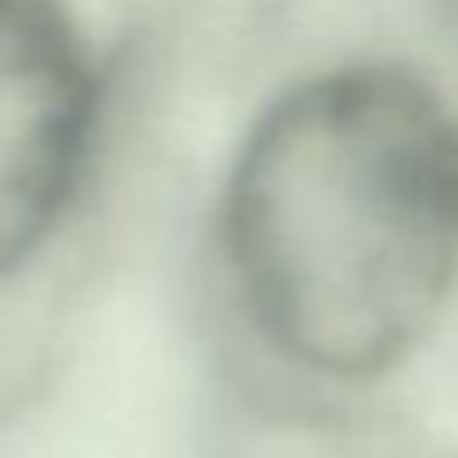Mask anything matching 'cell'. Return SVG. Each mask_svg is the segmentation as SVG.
Instances as JSON below:
<instances>
[{
  "label": "cell",
  "instance_id": "1",
  "mask_svg": "<svg viewBox=\"0 0 458 458\" xmlns=\"http://www.w3.org/2000/svg\"><path fill=\"white\" fill-rule=\"evenodd\" d=\"M227 251L267 340L365 379L399 365L458 281V119L394 64L286 89L237 153Z\"/></svg>",
  "mask_w": 458,
  "mask_h": 458
},
{
  "label": "cell",
  "instance_id": "2",
  "mask_svg": "<svg viewBox=\"0 0 458 458\" xmlns=\"http://www.w3.org/2000/svg\"><path fill=\"white\" fill-rule=\"evenodd\" d=\"M94 74L55 0H0V276L35 257L80 188Z\"/></svg>",
  "mask_w": 458,
  "mask_h": 458
}]
</instances>
